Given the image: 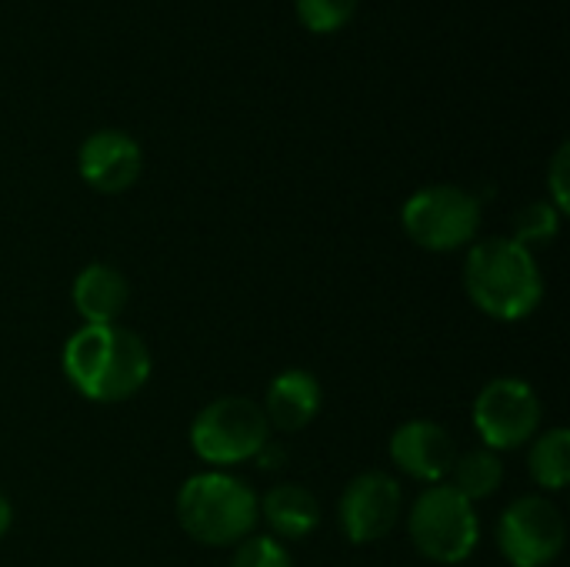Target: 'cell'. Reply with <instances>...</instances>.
I'll list each match as a JSON object with an SVG mask.
<instances>
[{"label":"cell","mask_w":570,"mask_h":567,"mask_svg":"<svg viewBox=\"0 0 570 567\" xmlns=\"http://www.w3.org/2000/svg\"><path fill=\"white\" fill-rule=\"evenodd\" d=\"M401 511H404L401 481L384 471L357 475L337 501V521L351 545H374L387 538Z\"/></svg>","instance_id":"9"},{"label":"cell","mask_w":570,"mask_h":567,"mask_svg":"<svg viewBox=\"0 0 570 567\" xmlns=\"http://www.w3.org/2000/svg\"><path fill=\"white\" fill-rule=\"evenodd\" d=\"M73 311L80 314L83 324H117L130 301L127 277L114 264H87L70 287Z\"/></svg>","instance_id":"13"},{"label":"cell","mask_w":570,"mask_h":567,"mask_svg":"<svg viewBox=\"0 0 570 567\" xmlns=\"http://www.w3.org/2000/svg\"><path fill=\"white\" fill-rule=\"evenodd\" d=\"M568 545V521L544 495H524L498 521V551L511 567H551Z\"/></svg>","instance_id":"8"},{"label":"cell","mask_w":570,"mask_h":567,"mask_svg":"<svg viewBox=\"0 0 570 567\" xmlns=\"http://www.w3.org/2000/svg\"><path fill=\"white\" fill-rule=\"evenodd\" d=\"M177 521L197 545L234 548L254 535L261 521L257 495L247 481L227 471H204L180 485Z\"/></svg>","instance_id":"3"},{"label":"cell","mask_w":570,"mask_h":567,"mask_svg":"<svg viewBox=\"0 0 570 567\" xmlns=\"http://www.w3.org/2000/svg\"><path fill=\"white\" fill-rule=\"evenodd\" d=\"M77 170L97 194H124L144 170L140 144L124 130H94L77 150Z\"/></svg>","instance_id":"10"},{"label":"cell","mask_w":570,"mask_h":567,"mask_svg":"<svg viewBox=\"0 0 570 567\" xmlns=\"http://www.w3.org/2000/svg\"><path fill=\"white\" fill-rule=\"evenodd\" d=\"M257 508L267 528L274 531L271 538L277 541H304L321 528L324 518L321 501L304 485H274L264 498H257Z\"/></svg>","instance_id":"14"},{"label":"cell","mask_w":570,"mask_h":567,"mask_svg":"<svg viewBox=\"0 0 570 567\" xmlns=\"http://www.w3.org/2000/svg\"><path fill=\"white\" fill-rule=\"evenodd\" d=\"M561 221H564V214H561L551 201H531V204H524V207L514 214V221H511V237H514L518 244H524L528 251L548 247V244L558 241Z\"/></svg>","instance_id":"17"},{"label":"cell","mask_w":570,"mask_h":567,"mask_svg":"<svg viewBox=\"0 0 570 567\" xmlns=\"http://www.w3.org/2000/svg\"><path fill=\"white\" fill-rule=\"evenodd\" d=\"M294 10L311 33H337L357 13V0H294Z\"/></svg>","instance_id":"18"},{"label":"cell","mask_w":570,"mask_h":567,"mask_svg":"<svg viewBox=\"0 0 570 567\" xmlns=\"http://www.w3.org/2000/svg\"><path fill=\"white\" fill-rule=\"evenodd\" d=\"M528 471L538 488L544 491H564L570 481V431L551 428L534 438V448L528 454Z\"/></svg>","instance_id":"16"},{"label":"cell","mask_w":570,"mask_h":567,"mask_svg":"<svg viewBox=\"0 0 570 567\" xmlns=\"http://www.w3.org/2000/svg\"><path fill=\"white\" fill-rule=\"evenodd\" d=\"M464 291L471 304L494 321H524L544 301V274L524 244L514 237L474 241L464 261Z\"/></svg>","instance_id":"2"},{"label":"cell","mask_w":570,"mask_h":567,"mask_svg":"<svg viewBox=\"0 0 570 567\" xmlns=\"http://www.w3.org/2000/svg\"><path fill=\"white\" fill-rule=\"evenodd\" d=\"M404 234L431 254H454L478 241L481 197L458 184H431L411 194L401 207Z\"/></svg>","instance_id":"5"},{"label":"cell","mask_w":570,"mask_h":567,"mask_svg":"<svg viewBox=\"0 0 570 567\" xmlns=\"http://www.w3.org/2000/svg\"><path fill=\"white\" fill-rule=\"evenodd\" d=\"M407 535L421 558L434 565H464L481 545V518L451 485H428L411 505Z\"/></svg>","instance_id":"4"},{"label":"cell","mask_w":570,"mask_h":567,"mask_svg":"<svg viewBox=\"0 0 570 567\" xmlns=\"http://www.w3.org/2000/svg\"><path fill=\"white\" fill-rule=\"evenodd\" d=\"M451 488L461 491L471 505L478 501H488L501 491L504 485V461L488 451V448H478V451H468V454H458L454 468H451Z\"/></svg>","instance_id":"15"},{"label":"cell","mask_w":570,"mask_h":567,"mask_svg":"<svg viewBox=\"0 0 570 567\" xmlns=\"http://www.w3.org/2000/svg\"><path fill=\"white\" fill-rule=\"evenodd\" d=\"M391 461L397 465L401 475L414 481L444 485L458 461V444L444 424L417 418V421H404L391 434Z\"/></svg>","instance_id":"11"},{"label":"cell","mask_w":570,"mask_h":567,"mask_svg":"<svg viewBox=\"0 0 570 567\" xmlns=\"http://www.w3.org/2000/svg\"><path fill=\"white\" fill-rule=\"evenodd\" d=\"M10 525H13V505H10V498L0 491V538L10 531Z\"/></svg>","instance_id":"22"},{"label":"cell","mask_w":570,"mask_h":567,"mask_svg":"<svg viewBox=\"0 0 570 567\" xmlns=\"http://www.w3.org/2000/svg\"><path fill=\"white\" fill-rule=\"evenodd\" d=\"M548 187H551V204L568 214L570 211V144H561L551 157L548 167Z\"/></svg>","instance_id":"20"},{"label":"cell","mask_w":570,"mask_h":567,"mask_svg":"<svg viewBox=\"0 0 570 567\" xmlns=\"http://www.w3.org/2000/svg\"><path fill=\"white\" fill-rule=\"evenodd\" d=\"M271 441V424L250 398H217L190 424L194 454L214 471L254 461Z\"/></svg>","instance_id":"6"},{"label":"cell","mask_w":570,"mask_h":567,"mask_svg":"<svg viewBox=\"0 0 570 567\" xmlns=\"http://www.w3.org/2000/svg\"><path fill=\"white\" fill-rule=\"evenodd\" d=\"M254 461H257L261 468H274V465L281 468V465H284V451H281V448H274V444L267 441V444L261 448V454H257Z\"/></svg>","instance_id":"21"},{"label":"cell","mask_w":570,"mask_h":567,"mask_svg":"<svg viewBox=\"0 0 570 567\" xmlns=\"http://www.w3.org/2000/svg\"><path fill=\"white\" fill-rule=\"evenodd\" d=\"M150 368L144 338L120 324H83L63 344V374L94 404L130 401L150 381Z\"/></svg>","instance_id":"1"},{"label":"cell","mask_w":570,"mask_h":567,"mask_svg":"<svg viewBox=\"0 0 570 567\" xmlns=\"http://www.w3.org/2000/svg\"><path fill=\"white\" fill-rule=\"evenodd\" d=\"M321 404H324L321 381L304 368H291V371H281L267 384L261 411H264L271 431L297 434L321 414Z\"/></svg>","instance_id":"12"},{"label":"cell","mask_w":570,"mask_h":567,"mask_svg":"<svg viewBox=\"0 0 570 567\" xmlns=\"http://www.w3.org/2000/svg\"><path fill=\"white\" fill-rule=\"evenodd\" d=\"M230 567H294L291 551L271 538V535H250L240 545H234Z\"/></svg>","instance_id":"19"},{"label":"cell","mask_w":570,"mask_h":567,"mask_svg":"<svg viewBox=\"0 0 570 567\" xmlns=\"http://www.w3.org/2000/svg\"><path fill=\"white\" fill-rule=\"evenodd\" d=\"M474 428L488 451H518L538 438L544 421V404L538 391L521 378H494L474 398Z\"/></svg>","instance_id":"7"}]
</instances>
